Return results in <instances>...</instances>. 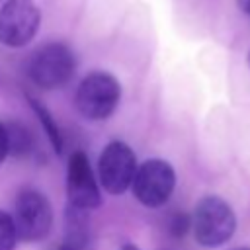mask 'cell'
Returning a JSON list of instances; mask_svg holds the SVG:
<instances>
[{"label": "cell", "mask_w": 250, "mask_h": 250, "mask_svg": "<svg viewBox=\"0 0 250 250\" xmlns=\"http://www.w3.org/2000/svg\"><path fill=\"white\" fill-rule=\"evenodd\" d=\"M41 23V12L33 0H8L0 10V43L6 47L27 45Z\"/></svg>", "instance_id": "obj_6"}, {"label": "cell", "mask_w": 250, "mask_h": 250, "mask_svg": "<svg viewBox=\"0 0 250 250\" xmlns=\"http://www.w3.org/2000/svg\"><path fill=\"white\" fill-rule=\"evenodd\" d=\"M64 240L86 248L88 244V211L66 205V234Z\"/></svg>", "instance_id": "obj_9"}, {"label": "cell", "mask_w": 250, "mask_h": 250, "mask_svg": "<svg viewBox=\"0 0 250 250\" xmlns=\"http://www.w3.org/2000/svg\"><path fill=\"white\" fill-rule=\"evenodd\" d=\"M27 102H29V107L35 111V115H37V119L41 121V127H43V131L47 133V137H49V143L53 145V148H55V152L57 154H62V146H64V139H62V133H61V129H59V125L55 123V119H53V115H51V111L37 100V98H33V96H29L27 94Z\"/></svg>", "instance_id": "obj_10"}, {"label": "cell", "mask_w": 250, "mask_h": 250, "mask_svg": "<svg viewBox=\"0 0 250 250\" xmlns=\"http://www.w3.org/2000/svg\"><path fill=\"white\" fill-rule=\"evenodd\" d=\"M191 230V215L184 211H176L168 221V232L174 238H184Z\"/></svg>", "instance_id": "obj_13"}, {"label": "cell", "mask_w": 250, "mask_h": 250, "mask_svg": "<svg viewBox=\"0 0 250 250\" xmlns=\"http://www.w3.org/2000/svg\"><path fill=\"white\" fill-rule=\"evenodd\" d=\"M236 4H238V8H240L244 14L250 16V0H236Z\"/></svg>", "instance_id": "obj_16"}, {"label": "cell", "mask_w": 250, "mask_h": 250, "mask_svg": "<svg viewBox=\"0 0 250 250\" xmlns=\"http://www.w3.org/2000/svg\"><path fill=\"white\" fill-rule=\"evenodd\" d=\"M121 250H139V248H137V246H135V244H131V242H125V244H123V248H121Z\"/></svg>", "instance_id": "obj_17"}, {"label": "cell", "mask_w": 250, "mask_h": 250, "mask_svg": "<svg viewBox=\"0 0 250 250\" xmlns=\"http://www.w3.org/2000/svg\"><path fill=\"white\" fill-rule=\"evenodd\" d=\"M8 135H6V125L0 123V164L4 162V158L8 156Z\"/></svg>", "instance_id": "obj_14"}, {"label": "cell", "mask_w": 250, "mask_h": 250, "mask_svg": "<svg viewBox=\"0 0 250 250\" xmlns=\"http://www.w3.org/2000/svg\"><path fill=\"white\" fill-rule=\"evenodd\" d=\"M66 195H68V205L84 209V211H92V209L100 207V203H102L100 188L96 184L90 160L82 150L72 152L68 158Z\"/></svg>", "instance_id": "obj_8"}, {"label": "cell", "mask_w": 250, "mask_h": 250, "mask_svg": "<svg viewBox=\"0 0 250 250\" xmlns=\"http://www.w3.org/2000/svg\"><path fill=\"white\" fill-rule=\"evenodd\" d=\"M57 250H86V248H82V246H78V244H72V242H68V240H62Z\"/></svg>", "instance_id": "obj_15"}, {"label": "cell", "mask_w": 250, "mask_h": 250, "mask_svg": "<svg viewBox=\"0 0 250 250\" xmlns=\"http://www.w3.org/2000/svg\"><path fill=\"white\" fill-rule=\"evenodd\" d=\"M6 125V135H8V152L12 156H27L33 148V137L29 133V129L20 123V121H10L4 123Z\"/></svg>", "instance_id": "obj_11"}, {"label": "cell", "mask_w": 250, "mask_h": 250, "mask_svg": "<svg viewBox=\"0 0 250 250\" xmlns=\"http://www.w3.org/2000/svg\"><path fill=\"white\" fill-rule=\"evenodd\" d=\"M18 240V232L14 227L12 215L0 209V250H14Z\"/></svg>", "instance_id": "obj_12"}, {"label": "cell", "mask_w": 250, "mask_h": 250, "mask_svg": "<svg viewBox=\"0 0 250 250\" xmlns=\"http://www.w3.org/2000/svg\"><path fill=\"white\" fill-rule=\"evenodd\" d=\"M248 66H250V51H248Z\"/></svg>", "instance_id": "obj_18"}, {"label": "cell", "mask_w": 250, "mask_h": 250, "mask_svg": "<svg viewBox=\"0 0 250 250\" xmlns=\"http://www.w3.org/2000/svg\"><path fill=\"white\" fill-rule=\"evenodd\" d=\"M164 250H166V248H164Z\"/></svg>", "instance_id": "obj_20"}, {"label": "cell", "mask_w": 250, "mask_h": 250, "mask_svg": "<svg viewBox=\"0 0 250 250\" xmlns=\"http://www.w3.org/2000/svg\"><path fill=\"white\" fill-rule=\"evenodd\" d=\"M29 78L45 90H57L64 86L74 74V55L62 43L43 45L29 61Z\"/></svg>", "instance_id": "obj_4"}, {"label": "cell", "mask_w": 250, "mask_h": 250, "mask_svg": "<svg viewBox=\"0 0 250 250\" xmlns=\"http://www.w3.org/2000/svg\"><path fill=\"white\" fill-rule=\"evenodd\" d=\"M12 219L18 238L25 242H37L43 240L53 227V209L41 191L27 188L18 193Z\"/></svg>", "instance_id": "obj_3"}, {"label": "cell", "mask_w": 250, "mask_h": 250, "mask_svg": "<svg viewBox=\"0 0 250 250\" xmlns=\"http://www.w3.org/2000/svg\"><path fill=\"white\" fill-rule=\"evenodd\" d=\"M137 170L139 166H137L135 152L131 150L129 145L121 141L109 143L100 154V160H98L100 182L104 189L113 195H119L129 186H133Z\"/></svg>", "instance_id": "obj_7"}, {"label": "cell", "mask_w": 250, "mask_h": 250, "mask_svg": "<svg viewBox=\"0 0 250 250\" xmlns=\"http://www.w3.org/2000/svg\"><path fill=\"white\" fill-rule=\"evenodd\" d=\"M131 188L137 201L145 207H160L170 199L176 188V172L170 162L148 158L139 166Z\"/></svg>", "instance_id": "obj_5"}, {"label": "cell", "mask_w": 250, "mask_h": 250, "mask_svg": "<svg viewBox=\"0 0 250 250\" xmlns=\"http://www.w3.org/2000/svg\"><path fill=\"white\" fill-rule=\"evenodd\" d=\"M121 98V86L115 76L107 72H92L88 74L74 96L76 109L80 115H84L90 121H102L107 119Z\"/></svg>", "instance_id": "obj_2"}, {"label": "cell", "mask_w": 250, "mask_h": 250, "mask_svg": "<svg viewBox=\"0 0 250 250\" xmlns=\"http://www.w3.org/2000/svg\"><path fill=\"white\" fill-rule=\"evenodd\" d=\"M234 250H250V248H234Z\"/></svg>", "instance_id": "obj_19"}, {"label": "cell", "mask_w": 250, "mask_h": 250, "mask_svg": "<svg viewBox=\"0 0 250 250\" xmlns=\"http://www.w3.org/2000/svg\"><path fill=\"white\" fill-rule=\"evenodd\" d=\"M191 230L201 246H223L236 230V217L232 207L217 195L201 197L191 213Z\"/></svg>", "instance_id": "obj_1"}]
</instances>
